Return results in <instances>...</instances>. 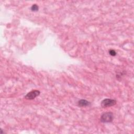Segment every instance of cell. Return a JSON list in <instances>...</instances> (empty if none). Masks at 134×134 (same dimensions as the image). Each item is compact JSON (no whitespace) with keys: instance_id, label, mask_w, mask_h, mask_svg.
<instances>
[{"instance_id":"6da1fadb","label":"cell","mask_w":134,"mask_h":134,"mask_svg":"<svg viewBox=\"0 0 134 134\" xmlns=\"http://www.w3.org/2000/svg\"><path fill=\"white\" fill-rule=\"evenodd\" d=\"M114 115L111 112H106L103 113L100 117V121L102 122H110L113 121Z\"/></svg>"},{"instance_id":"277c9868","label":"cell","mask_w":134,"mask_h":134,"mask_svg":"<svg viewBox=\"0 0 134 134\" xmlns=\"http://www.w3.org/2000/svg\"><path fill=\"white\" fill-rule=\"evenodd\" d=\"M91 104L90 102L85 99H80L78 102V105L80 107H86L88 106Z\"/></svg>"},{"instance_id":"8992f818","label":"cell","mask_w":134,"mask_h":134,"mask_svg":"<svg viewBox=\"0 0 134 134\" xmlns=\"http://www.w3.org/2000/svg\"><path fill=\"white\" fill-rule=\"evenodd\" d=\"M109 53L110 55H111V56H115L116 54V51L115 50H110L109 51Z\"/></svg>"},{"instance_id":"5b68a950","label":"cell","mask_w":134,"mask_h":134,"mask_svg":"<svg viewBox=\"0 0 134 134\" xmlns=\"http://www.w3.org/2000/svg\"><path fill=\"white\" fill-rule=\"evenodd\" d=\"M38 6L36 4H34L31 7V10L32 11H34V12H35V11H37L38 10Z\"/></svg>"},{"instance_id":"7a4b0ae2","label":"cell","mask_w":134,"mask_h":134,"mask_svg":"<svg viewBox=\"0 0 134 134\" xmlns=\"http://www.w3.org/2000/svg\"><path fill=\"white\" fill-rule=\"evenodd\" d=\"M116 104V100L113 99L105 98L103 99L101 102V106L104 107H108L115 105Z\"/></svg>"},{"instance_id":"3957f363","label":"cell","mask_w":134,"mask_h":134,"mask_svg":"<svg viewBox=\"0 0 134 134\" xmlns=\"http://www.w3.org/2000/svg\"><path fill=\"white\" fill-rule=\"evenodd\" d=\"M40 92L38 90H33L28 93H27L25 96V98L27 99H33L35 98L37 96H39Z\"/></svg>"}]
</instances>
